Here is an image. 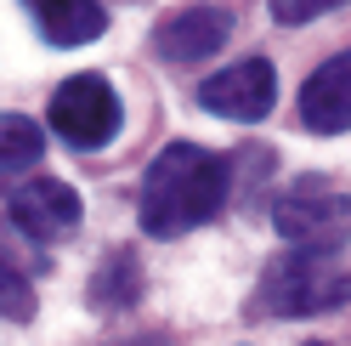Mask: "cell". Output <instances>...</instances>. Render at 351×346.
<instances>
[{"label": "cell", "mask_w": 351, "mask_h": 346, "mask_svg": "<svg viewBox=\"0 0 351 346\" xmlns=\"http://www.w3.org/2000/svg\"><path fill=\"white\" fill-rule=\"evenodd\" d=\"M300 125L317 137H340L351 125V57H328L323 69L300 85Z\"/></svg>", "instance_id": "cell-8"}, {"label": "cell", "mask_w": 351, "mask_h": 346, "mask_svg": "<svg viewBox=\"0 0 351 346\" xmlns=\"http://www.w3.org/2000/svg\"><path fill=\"white\" fill-rule=\"evenodd\" d=\"M23 12L34 17L46 46H91L108 29V12L97 0H23Z\"/></svg>", "instance_id": "cell-9"}, {"label": "cell", "mask_w": 351, "mask_h": 346, "mask_svg": "<svg viewBox=\"0 0 351 346\" xmlns=\"http://www.w3.org/2000/svg\"><path fill=\"white\" fill-rule=\"evenodd\" d=\"M40 154H46V131L23 114H0V176L40 165Z\"/></svg>", "instance_id": "cell-11"}, {"label": "cell", "mask_w": 351, "mask_h": 346, "mask_svg": "<svg viewBox=\"0 0 351 346\" xmlns=\"http://www.w3.org/2000/svg\"><path fill=\"white\" fill-rule=\"evenodd\" d=\"M199 102L210 108L215 119L255 125V119H267L272 102H278V74H272L267 57H244V62H232V69L210 74V80L199 85Z\"/></svg>", "instance_id": "cell-6"}, {"label": "cell", "mask_w": 351, "mask_h": 346, "mask_svg": "<svg viewBox=\"0 0 351 346\" xmlns=\"http://www.w3.org/2000/svg\"><path fill=\"white\" fill-rule=\"evenodd\" d=\"M346 307V244H289L255 284L261 318H312Z\"/></svg>", "instance_id": "cell-2"}, {"label": "cell", "mask_w": 351, "mask_h": 346, "mask_svg": "<svg viewBox=\"0 0 351 346\" xmlns=\"http://www.w3.org/2000/svg\"><path fill=\"white\" fill-rule=\"evenodd\" d=\"M227 40H232V12L227 6H187V12L165 17L153 29V51L165 62H176V69H193V62L215 57Z\"/></svg>", "instance_id": "cell-7"}, {"label": "cell", "mask_w": 351, "mask_h": 346, "mask_svg": "<svg viewBox=\"0 0 351 346\" xmlns=\"http://www.w3.org/2000/svg\"><path fill=\"white\" fill-rule=\"evenodd\" d=\"M232 199V154H215L199 142H170L142 170L136 222L147 239H182V233L215 222Z\"/></svg>", "instance_id": "cell-1"}, {"label": "cell", "mask_w": 351, "mask_h": 346, "mask_svg": "<svg viewBox=\"0 0 351 346\" xmlns=\"http://www.w3.org/2000/svg\"><path fill=\"white\" fill-rule=\"evenodd\" d=\"M29 318H34V284L0 250V323H29Z\"/></svg>", "instance_id": "cell-12"}, {"label": "cell", "mask_w": 351, "mask_h": 346, "mask_svg": "<svg viewBox=\"0 0 351 346\" xmlns=\"http://www.w3.org/2000/svg\"><path fill=\"white\" fill-rule=\"evenodd\" d=\"M283 244H346V187L328 176H295L272 205Z\"/></svg>", "instance_id": "cell-4"}, {"label": "cell", "mask_w": 351, "mask_h": 346, "mask_svg": "<svg viewBox=\"0 0 351 346\" xmlns=\"http://www.w3.org/2000/svg\"><path fill=\"white\" fill-rule=\"evenodd\" d=\"M147 290V273H142V255L136 250H108L102 267L91 273V284H85V301H91L97 312H125L136 307Z\"/></svg>", "instance_id": "cell-10"}, {"label": "cell", "mask_w": 351, "mask_h": 346, "mask_svg": "<svg viewBox=\"0 0 351 346\" xmlns=\"http://www.w3.org/2000/svg\"><path fill=\"white\" fill-rule=\"evenodd\" d=\"M335 6H346V0H272V17L295 29V23H312V17L335 12Z\"/></svg>", "instance_id": "cell-13"}, {"label": "cell", "mask_w": 351, "mask_h": 346, "mask_svg": "<svg viewBox=\"0 0 351 346\" xmlns=\"http://www.w3.org/2000/svg\"><path fill=\"white\" fill-rule=\"evenodd\" d=\"M6 216H12V227L23 233V239L57 244V239H69V233H80L85 205H80V193H74L69 182L34 176V182H23V187L6 193Z\"/></svg>", "instance_id": "cell-5"}, {"label": "cell", "mask_w": 351, "mask_h": 346, "mask_svg": "<svg viewBox=\"0 0 351 346\" xmlns=\"http://www.w3.org/2000/svg\"><path fill=\"white\" fill-rule=\"evenodd\" d=\"M46 119H51V131L80 148V154H97V148H108L119 137V91L108 85L102 74H69L51 91V108H46Z\"/></svg>", "instance_id": "cell-3"}, {"label": "cell", "mask_w": 351, "mask_h": 346, "mask_svg": "<svg viewBox=\"0 0 351 346\" xmlns=\"http://www.w3.org/2000/svg\"><path fill=\"white\" fill-rule=\"evenodd\" d=\"M306 346H328V341H306Z\"/></svg>", "instance_id": "cell-15"}, {"label": "cell", "mask_w": 351, "mask_h": 346, "mask_svg": "<svg viewBox=\"0 0 351 346\" xmlns=\"http://www.w3.org/2000/svg\"><path fill=\"white\" fill-rule=\"evenodd\" d=\"M114 346H170L165 335H130V341H114Z\"/></svg>", "instance_id": "cell-14"}]
</instances>
